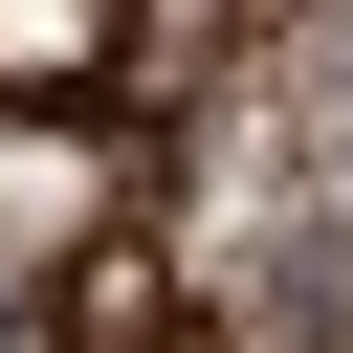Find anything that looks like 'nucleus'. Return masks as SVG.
Instances as JSON below:
<instances>
[{
    "label": "nucleus",
    "instance_id": "obj_1",
    "mask_svg": "<svg viewBox=\"0 0 353 353\" xmlns=\"http://www.w3.org/2000/svg\"><path fill=\"white\" fill-rule=\"evenodd\" d=\"M66 353H199V287H176V265H132V243H110V265H66Z\"/></svg>",
    "mask_w": 353,
    "mask_h": 353
}]
</instances>
